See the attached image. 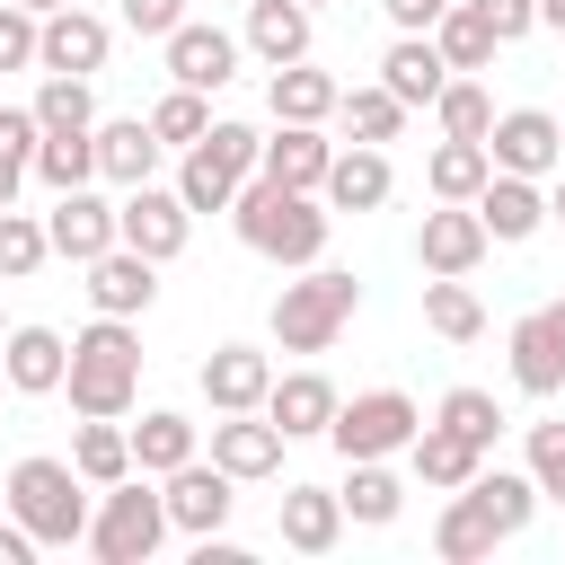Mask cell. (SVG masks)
<instances>
[{
	"label": "cell",
	"mask_w": 565,
	"mask_h": 565,
	"mask_svg": "<svg viewBox=\"0 0 565 565\" xmlns=\"http://www.w3.org/2000/svg\"><path fill=\"white\" fill-rule=\"evenodd\" d=\"M406 459H415V477H424L433 494H459V486H468V477L486 468V450H477L468 433H450V424H415Z\"/></svg>",
	"instance_id": "obj_26"
},
{
	"label": "cell",
	"mask_w": 565,
	"mask_h": 565,
	"mask_svg": "<svg viewBox=\"0 0 565 565\" xmlns=\"http://www.w3.org/2000/svg\"><path fill=\"white\" fill-rule=\"evenodd\" d=\"M44 256H53V247H44V221L9 203V212H0V282H26Z\"/></svg>",
	"instance_id": "obj_44"
},
{
	"label": "cell",
	"mask_w": 565,
	"mask_h": 565,
	"mask_svg": "<svg viewBox=\"0 0 565 565\" xmlns=\"http://www.w3.org/2000/svg\"><path fill=\"white\" fill-rule=\"evenodd\" d=\"M327 159H335V141H327L318 124H282V132L265 141L256 177H274V185H291V194H318V185H327Z\"/></svg>",
	"instance_id": "obj_24"
},
{
	"label": "cell",
	"mask_w": 565,
	"mask_h": 565,
	"mask_svg": "<svg viewBox=\"0 0 565 565\" xmlns=\"http://www.w3.org/2000/svg\"><path fill=\"white\" fill-rule=\"evenodd\" d=\"M159 503H168V530L203 539V530H230V512H238V477L212 468V459H185V468H168Z\"/></svg>",
	"instance_id": "obj_11"
},
{
	"label": "cell",
	"mask_w": 565,
	"mask_h": 565,
	"mask_svg": "<svg viewBox=\"0 0 565 565\" xmlns=\"http://www.w3.org/2000/svg\"><path fill=\"white\" fill-rule=\"evenodd\" d=\"M124 433H132V468H141V477H168V468L194 459V415H177V406H150V415L124 424Z\"/></svg>",
	"instance_id": "obj_33"
},
{
	"label": "cell",
	"mask_w": 565,
	"mask_h": 565,
	"mask_svg": "<svg viewBox=\"0 0 565 565\" xmlns=\"http://www.w3.org/2000/svg\"><path fill=\"white\" fill-rule=\"evenodd\" d=\"M194 150H212V159L247 185V177H256V159H265V132H256V124H203V141H194Z\"/></svg>",
	"instance_id": "obj_46"
},
{
	"label": "cell",
	"mask_w": 565,
	"mask_h": 565,
	"mask_svg": "<svg viewBox=\"0 0 565 565\" xmlns=\"http://www.w3.org/2000/svg\"><path fill=\"white\" fill-rule=\"evenodd\" d=\"M106 53H115V26H106L97 9L62 0V9H44V18H35V71H79V79H97V71H106Z\"/></svg>",
	"instance_id": "obj_8"
},
{
	"label": "cell",
	"mask_w": 565,
	"mask_h": 565,
	"mask_svg": "<svg viewBox=\"0 0 565 565\" xmlns=\"http://www.w3.org/2000/svg\"><path fill=\"white\" fill-rule=\"evenodd\" d=\"M486 221H477V203H441V212H424V230H415V265L424 274H477L486 265Z\"/></svg>",
	"instance_id": "obj_15"
},
{
	"label": "cell",
	"mask_w": 565,
	"mask_h": 565,
	"mask_svg": "<svg viewBox=\"0 0 565 565\" xmlns=\"http://www.w3.org/2000/svg\"><path fill=\"white\" fill-rule=\"evenodd\" d=\"M512 388L521 397H556L565 388V344L547 335V309H530V318H512Z\"/></svg>",
	"instance_id": "obj_27"
},
{
	"label": "cell",
	"mask_w": 565,
	"mask_h": 565,
	"mask_svg": "<svg viewBox=\"0 0 565 565\" xmlns=\"http://www.w3.org/2000/svg\"><path fill=\"white\" fill-rule=\"evenodd\" d=\"M203 124H212L203 88H168V97L150 106V132H159V150H194V141H203Z\"/></svg>",
	"instance_id": "obj_41"
},
{
	"label": "cell",
	"mask_w": 565,
	"mask_h": 565,
	"mask_svg": "<svg viewBox=\"0 0 565 565\" xmlns=\"http://www.w3.org/2000/svg\"><path fill=\"white\" fill-rule=\"evenodd\" d=\"M380 9H388V26H397V35H433V18H441L450 0H380Z\"/></svg>",
	"instance_id": "obj_50"
},
{
	"label": "cell",
	"mask_w": 565,
	"mask_h": 565,
	"mask_svg": "<svg viewBox=\"0 0 565 565\" xmlns=\"http://www.w3.org/2000/svg\"><path fill=\"white\" fill-rule=\"evenodd\" d=\"M71 468L88 477V494H106L115 477H132V433H124V415H79V433H71Z\"/></svg>",
	"instance_id": "obj_28"
},
{
	"label": "cell",
	"mask_w": 565,
	"mask_h": 565,
	"mask_svg": "<svg viewBox=\"0 0 565 565\" xmlns=\"http://www.w3.org/2000/svg\"><path fill=\"white\" fill-rule=\"evenodd\" d=\"M0 388H9V371H0Z\"/></svg>",
	"instance_id": "obj_58"
},
{
	"label": "cell",
	"mask_w": 565,
	"mask_h": 565,
	"mask_svg": "<svg viewBox=\"0 0 565 565\" xmlns=\"http://www.w3.org/2000/svg\"><path fill=\"white\" fill-rule=\"evenodd\" d=\"M556 132H565V115H556Z\"/></svg>",
	"instance_id": "obj_59"
},
{
	"label": "cell",
	"mask_w": 565,
	"mask_h": 565,
	"mask_svg": "<svg viewBox=\"0 0 565 565\" xmlns=\"http://www.w3.org/2000/svg\"><path fill=\"white\" fill-rule=\"evenodd\" d=\"M335 79L327 71H309V62H282L274 79H265V106H274V124H327L335 115Z\"/></svg>",
	"instance_id": "obj_31"
},
{
	"label": "cell",
	"mask_w": 565,
	"mask_h": 565,
	"mask_svg": "<svg viewBox=\"0 0 565 565\" xmlns=\"http://www.w3.org/2000/svg\"><path fill=\"white\" fill-rule=\"evenodd\" d=\"M433 115H441V132H450V141H486L494 97L477 88V71H450V79H441V97H433Z\"/></svg>",
	"instance_id": "obj_39"
},
{
	"label": "cell",
	"mask_w": 565,
	"mask_h": 565,
	"mask_svg": "<svg viewBox=\"0 0 565 565\" xmlns=\"http://www.w3.org/2000/svg\"><path fill=\"white\" fill-rule=\"evenodd\" d=\"M44 247H53V256H71V265H88V256H106V247H115V203L97 194V177H88V185H71V194H53V212H44Z\"/></svg>",
	"instance_id": "obj_12"
},
{
	"label": "cell",
	"mask_w": 565,
	"mask_h": 565,
	"mask_svg": "<svg viewBox=\"0 0 565 565\" xmlns=\"http://www.w3.org/2000/svg\"><path fill=\"white\" fill-rule=\"evenodd\" d=\"M362 309V282L335 274V265H300V282L274 291V344L282 353H327Z\"/></svg>",
	"instance_id": "obj_4"
},
{
	"label": "cell",
	"mask_w": 565,
	"mask_h": 565,
	"mask_svg": "<svg viewBox=\"0 0 565 565\" xmlns=\"http://www.w3.org/2000/svg\"><path fill=\"white\" fill-rule=\"evenodd\" d=\"M0 565H35V530L26 521H0Z\"/></svg>",
	"instance_id": "obj_51"
},
{
	"label": "cell",
	"mask_w": 565,
	"mask_h": 565,
	"mask_svg": "<svg viewBox=\"0 0 565 565\" xmlns=\"http://www.w3.org/2000/svg\"><path fill=\"white\" fill-rule=\"evenodd\" d=\"M35 124H44V132H88V124H97V88H88L79 71H44V88H35Z\"/></svg>",
	"instance_id": "obj_38"
},
{
	"label": "cell",
	"mask_w": 565,
	"mask_h": 565,
	"mask_svg": "<svg viewBox=\"0 0 565 565\" xmlns=\"http://www.w3.org/2000/svg\"><path fill=\"white\" fill-rule=\"evenodd\" d=\"M115 238H124V247H141L150 265H168V256H185L194 212H185V194H177V185L141 177V185H124V203H115Z\"/></svg>",
	"instance_id": "obj_7"
},
{
	"label": "cell",
	"mask_w": 565,
	"mask_h": 565,
	"mask_svg": "<svg viewBox=\"0 0 565 565\" xmlns=\"http://www.w3.org/2000/svg\"><path fill=\"white\" fill-rule=\"evenodd\" d=\"M26 177H35V185H53V194H71V185H88V177H97V141H88V132H44V141H35V159H26Z\"/></svg>",
	"instance_id": "obj_37"
},
{
	"label": "cell",
	"mask_w": 565,
	"mask_h": 565,
	"mask_svg": "<svg viewBox=\"0 0 565 565\" xmlns=\"http://www.w3.org/2000/svg\"><path fill=\"white\" fill-rule=\"evenodd\" d=\"M424 327L441 344H477L486 335V300L468 291V274H424Z\"/></svg>",
	"instance_id": "obj_32"
},
{
	"label": "cell",
	"mask_w": 565,
	"mask_h": 565,
	"mask_svg": "<svg viewBox=\"0 0 565 565\" xmlns=\"http://www.w3.org/2000/svg\"><path fill=\"white\" fill-rule=\"evenodd\" d=\"M486 9V26H494V44H521L530 26H539V0H477Z\"/></svg>",
	"instance_id": "obj_48"
},
{
	"label": "cell",
	"mask_w": 565,
	"mask_h": 565,
	"mask_svg": "<svg viewBox=\"0 0 565 565\" xmlns=\"http://www.w3.org/2000/svg\"><path fill=\"white\" fill-rule=\"evenodd\" d=\"M415 424H424V406H415L406 388H362V397H335L327 441H335L344 459H397V450L415 441Z\"/></svg>",
	"instance_id": "obj_6"
},
{
	"label": "cell",
	"mask_w": 565,
	"mask_h": 565,
	"mask_svg": "<svg viewBox=\"0 0 565 565\" xmlns=\"http://www.w3.org/2000/svg\"><path fill=\"white\" fill-rule=\"evenodd\" d=\"M477 221H486V238H494V247H521V238H539V230H547V185H539V177L494 168V177L477 185Z\"/></svg>",
	"instance_id": "obj_14"
},
{
	"label": "cell",
	"mask_w": 565,
	"mask_h": 565,
	"mask_svg": "<svg viewBox=\"0 0 565 565\" xmlns=\"http://www.w3.org/2000/svg\"><path fill=\"white\" fill-rule=\"evenodd\" d=\"M0 71H35V9L0 0Z\"/></svg>",
	"instance_id": "obj_47"
},
{
	"label": "cell",
	"mask_w": 565,
	"mask_h": 565,
	"mask_svg": "<svg viewBox=\"0 0 565 565\" xmlns=\"http://www.w3.org/2000/svg\"><path fill=\"white\" fill-rule=\"evenodd\" d=\"M0 371H9L18 397H53L62 371H71V344H62L53 327H9V335H0Z\"/></svg>",
	"instance_id": "obj_19"
},
{
	"label": "cell",
	"mask_w": 565,
	"mask_h": 565,
	"mask_svg": "<svg viewBox=\"0 0 565 565\" xmlns=\"http://www.w3.org/2000/svg\"><path fill=\"white\" fill-rule=\"evenodd\" d=\"M433 44H441V62H450V71H494V53H503L477 0H450V9L433 18Z\"/></svg>",
	"instance_id": "obj_34"
},
{
	"label": "cell",
	"mask_w": 565,
	"mask_h": 565,
	"mask_svg": "<svg viewBox=\"0 0 565 565\" xmlns=\"http://www.w3.org/2000/svg\"><path fill=\"white\" fill-rule=\"evenodd\" d=\"M547 221H556V230H565V185H556V194H547Z\"/></svg>",
	"instance_id": "obj_54"
},
{
	"label": "cell",
	"mask_w": 565,
	"mask_h": 565,
	"mask_svg": "<svg viewBox=\"0 0 565 565\" xmlns=\"http://www.w3.org/2000/svg\"><path fill=\"white\" fill-rule=\"evenodd\" d=\"M18 185H26V159H18V150H0V212L18 203Z\"/></svg>",
	"instance_id": "obj_52"
},
{
	"label": "cell",
	"mask_w": 565,
	"mask_h": 565,
	"mask_svg": "<svg viewBox=\"0 0 565 565\" xmlns=\"http://www.w3.org/2000/svg\"><path fill=\"white\" fill-rule=\"evenodd\" d=\"M521 450H530V486H539V503H565V415L530 424Z\"/></svg>",
	"instance_id": "obj_45"
},
{
	"label": "cell",
	"mask_w": 565,
	"mask_h": 565,
	"mask_svg": "<svg viewBox=\"0 0 565 565\" xmlns=\"http://www.w3.org/2000/svg\"><path fill=\"white\" fill-rule=\"evenodd\" d=\"M62 388H71V415H132V397H141V335H132V318H88L71 335Z\"/></svg>",
	"instance_id": "obj_2"
},
{
	"label": "cell",
	"mask_w": 565,
	"mask_h": 565,
	"mask_svg": "<svg viewBox=\"0 0 565 565\" xmlns=\"http://www.w3.org/2000/svg\"><path fill=\"white\" fill-rule=\"evenodd\" d=\"M433 424H450V433H468L477 450H494V433H503V406H494V388H450V397L433 406Z\"/></svg>",
	"instance_id": "obj_43"
},
{
	"label": "cell",
	"mask_w": 565,
	"mask_h": 565,
	"mask_svg": "<svg viewBox=\"0 0 565 565\" xmlns=\"http://www.w3.org/2000/svg\"><path fill=\"white\" fill-rule=\"evenodd\" d=\"M159 539H168V503L141 486V468H132V477H115V486H106V503L88 512V556H97V565H150V556H159Z\"/></svg>",
	"instance_id": "obj_5"
},
{
	"label": "cell",
	"mask_w": 565,
	"mask_h": 565,
	"mask_svg": "<svg viewBox=\"0 0 565 565\" xmlns=\"http://www.w3.org/2000/svg\"><path fill=\"white\" fill-rule=\"evenodd\" d=\"M88 141H97V177H106V185H141V177H159V132H150V115L88 124Z\"/></svg>",
	"instance_id": "obj_23"
},
{
	"label": "cell",
	"mask_w": 565,
	"mask_h": 565,
	"mask_svg": "<svg viewBox=\"0 0 565 565\" xmlns=\"http://www.w3.org/2000/svg\"><path fill=\"white\" fill-rule=\"evenodd\" d=\"M494 547H503V530H494L486 503L459 486V494L433 512V556H441V565H477V556H494Z\"/></svg>",
	"instance_id": "obj_29"
},
{
	"label": "cell",
	"mask_w": 565,
	"mask_h": 565,
	"mask_svg": "<svg viewBox=\"0 0 565 565\" xmlns=\"http://www.w3.org/2000/svg\"><path fill=\"white\" fill-rule=\"evenodd\" d=\"M441 79H450V62H441V44L433 35H397L388 53H380V88L415 115V106H433L441 97Z\"/></svg>",
	"instance_id": "obj_22"
},
{
	"label": "cell",
	"mask_w": 565,
	"mask_h": 565,
	"mask_svg": "<svg viewBox=\"0 0 565 565\" xmlns=\"http://www.w3.org/2000/svg\"><path fill=\"white\" fill-rule=\"evenodd\" d=\"M265 415H274L282 441H309V433H327V415H335V380H327V371H274Z\"/></svg>",
	"instance_id": "obj_20"
},
{
	"label": "cell",
	"mask_w": 565,
	"mask_h": 565,
	"mask_svg": "<svg viewBox=\"0 0 565 565\" xmlns=\"http://www.w3.org/2000/svg\"><path fill=\"white\" fill-rule=\"evenodd\" d=\"M388 185H397V177H388V150H380V141H353V150L327 159V185H318V194H327V212H380Z\"/></svg>",
	"instance_id": "obj_18"
},
{
	"label": "cell",
	"mask_w": 565,
	"mask_h": 565,
	"mask_svg": "<svg viewBox=\"0 0 565 565\" xmlns=\"http://www.w3.org/2000/svg\"><path fill=\"white\" fill-rule=\"evenodd\" d=\"M335 115H344V132H353V141H397V132H406V106H397L380 79H371V88H344V97H335Z\"/></svg>",
	"instance_id": "obj_40"
},
{
	"label": "cell",
	"mask_w": 565,
	"mask_h": 565,
	"mask_svg": "<svg viewBox=\"0 0 565 565\" xmlns=\"http://www.w3.org/2000/svg\"><path fill=\"white\" fill-rule=\"evenodd\" d=\"M486 177H494L486 141H450V132H441V150L424 159V194H433V203H477Z\"/></svg>",
	"instance_id": "obj_35"
},
{
	"label": "cell",
	"mask_w": 565,
	"mask_h": 565,
	"mask_svg": "<svg viewBox=\"0 0 565 565\" xmlns=\"http://www.w3.org/2000/svg\"><path fill=\"white\" fill-rule=\"evenodd\" d=\"M539 26H556V35H565V0H539Z\"/></svg>",
	"instance_id": "obj_53"
},
{
	"label": "cell",
	"mask_w": 565,
	"mask_h": 565,
	"mask_svg": "<svg viewBox=\"0 0 565 565\" xmlns=\"http://www.w3.org/2000/svg\"><path fill=\"white\" fill-rule=\"evenodd\" d=\"M0 335H9V318H0Z\"/></svg>",
	"instance_id": "obj_57"
},
{
	"label": "cell",
	"mask_w": 565,
	"mask_h": 565,
	"mask_svg": "<svg viewBox=\"0 0 565 565\" xmlns=\"http://www.w3.org/2000/svg\"><path fill=\"white\" fill-rule=\"evenodd\" d=\"M335 503H344V521H362V530H388V521L406 512V486L388 477V459H344V486H335Z\"/></svg>",
	"instance_id": "obj_30"
},
{
	"label": "cell",
	"mask_w": 565,
	"mask_h": 565,
	"mask_svg": "<svg viewBox=\"0 0 565 565\" xmlns=\"http://www.w3.org/2000/svg\"><path fill=\"white\" fill-rule=\"evenodd\" d=\"M177 18H185V0H124V26L132 35H168Z\"/></svg>",
	"instance_id": "obj_49"
},
{
	"label": "cell",
	"mask_w": 565,
	"mask_h": 565,
	"mask_svg": "<svg viewBox=\"0 0 565 565\" xmlns=\"http://www.w3.org/2000/svg\"><path fill=\"white\" fill-rule=\"evenodd\" d=\"M177 194H185V212H230L238 177H230L212 150H185V159H177Z\"/></svg>",
	"instance_id": "obj_42"
},
{
	"label": "cell",
	"mask_w": 565,
	"mask_h": 565,
	"mask_svg": "<svg viewBox=\"0 0 565 565\" xmlns=\"http://www.w3.org/2000/svg\"><path fill=\"white\" fill-rule=\"evenodd\" d=\"M300 9H327V0H300Z\"/></svg>",
	"instance_id": "obj_56"
},
{
	"label": "cell",
	"mask_w": 565,
	"mask_h": 565,
	"mask_svg": "<svg viewBox=\"0 0 565 565\" xmlns=\"http://www.w3.org/2000/svg\"><path fill=\"white\" fill-rule=\"evenodd\" d=\"M18 9H35V18H44V9H62V0H18Z\"/></svg>",
	"instance_id": "obj_55"
},
{
	"label": "cell",
	"mask_w": 565,
	"mask_h": 565,
	"mask_svg": "<svg viewBox=\"0 0 565 565\" xmlns=\"http://www.w3.org/2000/svg\"><path fill=\"white\" fill-rule=\"evenodd\" d=\"M309 18L318 9H300V0H247V53L265 62V71H282V62H309Z\"/></svg>",
	"instance_id": "obj_25"
},
{
	"label": "cell",
	"mask_w": 565,
	"mask_h": 565,
	"mask_svg": "<svg viewBox=\"0 0 565 565\" xmlns=\"http://www.w3.org/2000/svg\"><path fill=\"white\" fill-rule=\"evenodd\" d=\"M468 494L486 503V521H494L503 539H521V530H530V512H539V486H530V468H477V477H468Z\"/></svg>",
	"instance_id": "obj_36"
},
{
	"label": "cell",
	"mask_w": 565,
	"mask_h": 565,
	"mask_svg": "<svg viewBox=\"0 0 565 565\" xmlns=\"http://www.w3.org/2000/svg\"><path fill=\"white\" fill-rule=\"evenodd\" d=\"M212 468H230L238 486L282 477V433H274V415H265V406H247V415H212Z\"/></svg>",
	"instance_id": "obj_16"
},
{
	"label": "cell",
	"mask_w": 565,
	"mask_h": 565,
	"mask_svg": "<svg viewBox=\"0 0 565 565\" xmlns=\"http://www.w3.org/2000/svg\"><path fill=\"white\" fill-rule=\"evenodd\" d=\"M159 44H168V79H177V88H203V97L230 88V79H238V53H247V44H238L230 26H212V18H177Z\"/></svg>",
	"instance_id": "obj_9"
},
{
	"label": "cell",
	"mask_w": 565,
	"mask_h": 565,
	"mask_svg": "<svg viewBox=\"0 0 565 565\" xmlns=\"http://www.w3.org/2000/svg\"><path fill=\"white\" fill-rule=\"evenodd\" d=\"M265 388H274L265 344H212V362H203V406L212 415H247V406H265Z\"/></svg>",
	"instance_id": "obj_17"
},
{
	"label": "cell",
	"mask_w": 565,
	"mask_h": 565,
	"mask_svg": "<svg viewBox=\"0 0 565 565\" xmlns=\"http://www.w3.org/2000/svg\"><path fill=\"white\" fill-rule=\"evenodd\" d=\"M79 274H88V309H97V318H141V309L159 300V265H150L141 247H124V238H115L106 256H88Z\"/></svg>",
	"instance_id": "obj_13"
},
{
	"label": "cell",
	"mask_w": 565,
	"mask_h": 565,
	"mask_svg": "<svg viewBox=\"0 0 565 565\" xmlns=\"http://www.w3.org/2000/svg\"><path fill=\"white\" fill-rule=\"evenodd\" d=\"M486 159L512 168V177H539V185H547V177L565 168V132H556L547 106H512V115L486 124Z\"/></svg>",
	"instance_id": "obj_10"
},
{
	"label": "cell",
	"mask_w": 565,
	"mask_h": 565,
	"mask_svg": "<svg viewBox=\"0 0 565 565\" xmlns=\"http://www.w3.org/2000/svg\"><path fill=\"white\" fill-rule=\"evenodd\" d=\"M274 530H282L291 556H327V547L344 539V503H335V486H282Z\"/></svg>",
	"instance_id": "obj_21"
},
{
	"label": "cell",
	"mask_w": 565,
	"mask_h": 565,
	"mask_svg": "<svg viewBox=\"0 0 565 565\" xmlns=\"http://www.w3.org/2000/svg\"><path fill=\"white\" fill-rule=\"evenodd\" d=\"M230 230L265 256V265H318L327 256V230H335V212L318 203V194H291V185H274V177H247L238 194H230Z\"/></svg>",
	"instance_id": "obj_1"
},
{
	"label": "cell",
	"mask_w": 565,
	"mask_h": 565,
	"mask_svg": "<svg viewBox=\"0 0 565 565\" xmlns=\"http://www.w3.org/2000/svg\"><path fill=\"white\" fill-rule=\"evenodd\" d=\"M0 494H9V521L35 530V547H79V539H88V477H79L71 459L26 450Z\"/></svg>",
	"instance_id": "obj_3"
}]
</instances>
